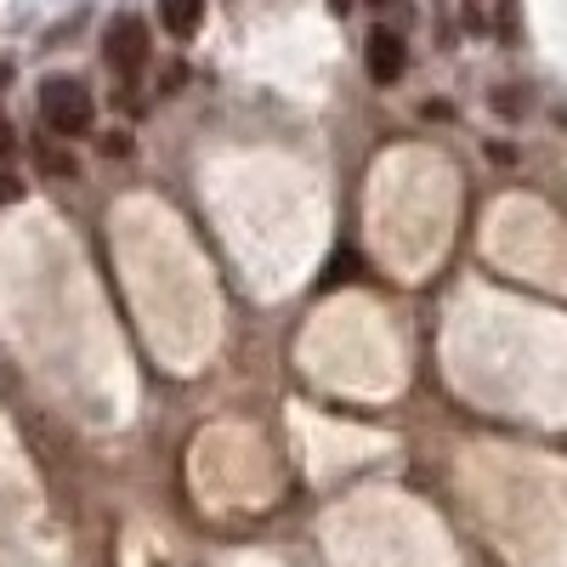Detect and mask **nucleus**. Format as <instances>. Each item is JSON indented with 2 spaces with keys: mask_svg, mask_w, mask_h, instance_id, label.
Masks as SVG:
<instances>
[{
  "mask_svg": "<svg viewBox=\"0 0 567 567\" xmlns=\"http://www.w3.org/2000/svg\"><path fill=\"white\" fill-rule=\"evenodd\" d=\"M363 63H369V80H374V85H398V80H403V69H409L403 34L374 29V34H369V45H363Z\"/></svg>",
  "mask_w": 567,
  "mask_h": 567,
  "instance_id": "nucleus-3",
  "label": "nucleus"
},
{
  "mask_svg": "<svg viewBox=\"0 0 567 567\" xmlns=\"http://www.w3.org/2000/svg\"><path fill=\"white\" fill-rule=\"evenodd\" d=\"M103 58H109V69L131 85L142 69H148V23H142V18H114L109 23V34H103Z\"/></svg>",
  "mask_w": 567,
  "mask_h": 567,
  "instance_id": "nucleus-2",
  "label": "nucleus"
},
{
  "mask_svg": "<svg viewBox=\"0 0 567 567\" xmlns=\"http://www.w3.org/2000/svg\"><path fill=\"white\" fill-rule=\"evenodd\" d=\"M347 272H358V261H352V256H336V261H329V272H323L318 290H341V278H347Z\"/></svg>",
  "mask_w": 567,
  "mask_h": 567,
  "instance_id": "nucleus-5",
  "label": "nucleus"
},
{
  "mask_svg": "<svg viewBox=\"0 0 567 567\" xmlns=\"http://www.w3.org/2000/svg\"><path fill=\"white\" fill-rule=\"evenodd\" d=\"M12 154V131H7V120H0V159Z\"/></svg>",
  "mask_w": 567,
  "mask_h": 567,
  "instance_id": "nucleus-8",
  "label": "nucleus"
},
{
  "mask_svg": "<svg viewBox=\"0 0 567 567\" xmlns=\"http://www.w3.org/2000/svg\"><path fill=\"white\" fill-rule=\"evenodd\" d=\"M159 23L176 40H194L199 23H205V0H159Z\"/></svg>",
  "mask_w": 567,
  "mask_h": 567,
  "instance_id": "nucleus-4",
  "label": "nucleus"
},
{
  "mask_svg": "<svg viewBox=\"0 0 567 567\" xmlns=\"http://www.w3.org/2000/svg\"><path fill=\"white\" fill-rule=\"evenodd\" d=\"M40 165L52 171V176H74V159H69V154H58V148H40Z\"/></svg>",
  "mask_w": 567,
  "mask_h": 567,
  "instance_id": "nucleus-6",
  "label": "nucleus"
},
{
  "mask_svg": "<svg viewBox=\"0 0 567 567\" xmlns=\"http://www.w3.org/2000/svg\"><path fill=\"white\" fill-rule=\"evenodd\" d=\"M329 7H336V12H347V7H352V0H329Z\"/></svg>",
  "mask_w": 567,
  "mask_h": 567,
  "instance_id": "nucleus-10",
  "label": "nucleus"
},
{
  "mask_svg": "<svg viewBox=\"0 0 567 567\" xmlns=\"http://www.w3.org/2000/svg\"><path fill=\"white\" fill-rule=\"evenodd\" d=\"M7 199H18V182H12V176H0V205H7Z\"/></svg>",
  "mask_w": 567,
  "mask_h": 567,
  "instance_id": "nucleus-7",
  "label": "nucleus"
},
{
  "mask_svg": "<svg viewBox=\"0 0 567 567\" xmlns=\"http://www.w3.org/2000/svg\"><path fill=\"white\" fill-rule=\"evenodd\" d=\"M40 120L52 136H85L91 120H97V103H91V91L69 74H52L40 85Z\"/></svg>",
  "mask_w": 567,
  "mask_h": 567,
  "instance_id": "nucleus-1",
  "label": "nucleus"
},
{
  "mask_svg": "<svg viewBox=\"0 0 567 567\" xmlns=\"http://www.w3.org/2000/svg\"><path fill=\"white\" fill-rule=\"evenodd\" d=\"M7 85H12V69H7V63H0V91H7Z\"/></svg>",
  "mask_w": 567,
  "mask_h": 567,
  "instance_id": "nucleus-9",
  "label": "nucleus"
},
{
  "mask_svg": "<svg viewBox=\"0 0 567 567\" xmlns=\"http://www.w3.org/2000/svg\"><path fill=\"white\" fill-rule=\"evenodd\" d=\"M374 7H386V0H374Z\"/></svg>",
  "mask_w": 567,
  "mask_h": 567,
  "instance_id": "nucleus-11",
  "label": "nucleus"
}]
</instances>
